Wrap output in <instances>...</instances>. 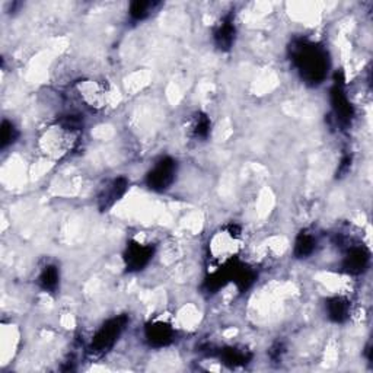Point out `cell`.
I'll use <instances>...</instances> for the list:
<instances>
[{
	"mask_svg": "<svg viewBox=\"0 0 373 373\" xmlns=\"http://www.w3.org/2000/svg\"><path fill=\"white\" fill-rule=\"evenodd\" d=\"M190 132L194 139L206 140L211 132V121L209 115L204 113H195L190 124Z\"/></svg>",
	"mask_w": 373,
	"mask_h": 373,
	"instance_id": "cell-17",
	"label": "cell"
},
{
	"mask_svg": "<svg viewBox=\"0 0 373 373\" xmlns=\"http://www.w3.org/2000/svg\"><path fill=\"white\" fill-rule=\"evenodd\" d=\"M176 172L178 164L174 157H161L146 174V185L155 192H164L174 184Z\"/></svg>",
	"mask_w": 373,
	"mask_h": 373,
	"instance_id": "cell-4",
	"label": "cell"
},
{
	"mask_svg": "<svg viewBox=\"0 0 373 373\" xmlns=\"http://www.w3.org/2000/svg\"><path fill=\"white\" fill-rule=\"evenodd\" d=\"M255 279H257V276H255V272L253 269L245 267V265L235 262L232 280L230 281L235 283V286L238 288L239 292H246L248 289H250L254 284Z\"/></svg>",
	"mask_w": 373,
	"mask_h": 373,
	"instance_id": "cell-15",
	"label": "cell"
},
{
	"mask_svg": "<svg viewBox=\"0 0 373 373\" xmlns=\"http://www.w3.org/2000/svg\"><path fill=\"white\" fill-rule=\"evenodd\" d=\"M283 353H284V346L281 343H276L273 346V349L270 350V358L276 362L281 360V356H283Z\"/></svg>",
	"mask_w": 373,
	"mask_h": 373,
	"instance_id": "cell-20",
	"label": "cell"
},
{
	"mask_svg": "<svg viewBox=\"0 0 373 373\" xmlns=\"http://www.w3.org/2000/svg\"><path fill=\"white\" fill-rule=\"evenodd\" d=\"M316 238L308 232V230H302V232L296 237L293 254L296 258H308L311 257L316 250Z\"/></svg>",
	"mask_w": 373,
	"mask_h": 373,
	"instance_id": "cell-14",
	"label": "cell"
},
{
	"mask_svg": "<svg viewBox=\"0 0 373 373\" xmlns=\"http://www.w3.org/2000/svg\"><path fill=\"white\" fill-rule=\"evenodd\" d=\"M38 286L48 293L56 292L59 289V283H60V272L56 267V265H45L43 272L38 276Z\"/></svg>",
	"mask_w": 373,
	"mask_h": 373,
	"instance_id": "cell-16",
	"label": "cell"
},
{
	"mask_svg": "<svg viewBox=\"0 0 373 373\" xmlns=\"http://www.w3.org/2000/svg\"><path fill=\"white\" fill-rule=\"evenodd\" d=\"M325 311L328 318L335 324H344L350 318V304L346 297L334 296L327 300Z\"/></svg>",
	"mask_w": 373,
	"mask_h": 373,
	"instance_id": "cell-12",
	"label": "cell"
},
{
	"mask_svg": "<svg viewBox=\"0 0 373 373\" xmlns=\"http://www.w3.org/2000/svg\"><path fill=\"white\" fill-rule=\"evenodd\" d=\"M370 264V253L363 245H349L347 253L343 258V270L347 274L359 276L363 274Z\"/></svg>",
	"mask_w": 373,
	"mask_h": 373,
	"instance_id": "cell-8",
	"label": "cell"
},
{
	"mask_svg": "<svg viewBox=\"0 0 373 373\" xmlns=\"http://www.w3.org/2000/svg\"><path fill=\"white\" fill-rule=\"evenodd\" d=\"M253 354L244 347L230 346L220 350V360L229 367H239L245 366L251 362Z\"/></svg>",
	"mask_w": 373,
	"mask_h": 373,
	"instance_id": "cell-13",
	"label": "cell"
},
{
	"mask_svg": "<svg viewBox=\"0 0 373 373\" xmlns=\"http://www.w3.org/2000/svg\"><path fill=\"white\" fill-rule=\"evenodd\" d=\"M237 38V27H235V17L232 13L223 16L220 22L218 24L215 32H213V40L219 50L229 51L234 47Z\"/></svg>",
	"mask_w": 373,
	"mask_h": 373,
	"instance_id": "cell-10",
	"label": "cell"
},
{
	"mask_svg": "<svg viewBox=\"0 0 373 373\" xmlns=\"http://www.w3.org/2000/svg\"><path fill=\"white\" fill-rule=\"evenodd\" d=\"M350 167H351V156L347 155V156H344V157L342 159V164H340V167H339V171H337V175H339V174H340V176L346 175V174L349 172Z\"/></svg>",
	"mask_w": 373,
	"mask_h": 373,
	"instance_id": "cell-21",
	"label": "cell"
},
{
	"mask_svg": "<svg viewBox=\"0 0 373 373\" xmlns=\"http://www.w3.org/2000/svg\"><path fill=\"white\" fill-rule=\"evenodd\" d=\"M241 226L229 223L211 237L209 242V257L215 267L230 264L237 260L241 244Z\"/></svg>",
	"mask_w": 373,
	"mask_h": 373,
	"instance_id": "cell-2",
	"label": "cell"
},
{
	"mask_svg": "<svg viewBox=\"0 0 373 373\" xmlns=\"http://www.w3.org/2000/svg\"><path fill=\"white\" fill-rule=\"evenodd\" d=\"M79 94L80 98L87 104V106H91V108H102L106 99V94H108V87L104 83L90 80L80 83Z\"/></svg>",
	"mask_w": 373,
	"mask_h": 373,
	"instance_id": "cell-11",
	"label": "cell"
},
{
	"mask_svg": "<svg viewBox=\"0 0 373 373\" xmlns=\"http://www.w3.org/2000/svg\"><path fill=\"white\" fill-rule=\"evenodd\" d=\"M129 180L126 176H118V178L111 180L108 184L101 190L98 194V207L101 211L110 210L117 202L121 200L124 194L129 190Z\"/></svg>",
	"mask_w": 373,
	"mask_h": 373,
	"instance_id": "cell-9",
	"label": "cell"
},
{
	"mask_svg": "<svg viewBox=\"0 0 373 373\" xmlns=\"http://www.w3.org/2000/svg\"><path fill=\"white\" fill-rule=\"evenodd\" d=\"M159 3L156 2H143V0H136L130 5L129 9V15L133 21L139 22V21H145L146 17L150 16V13L155 10V8Z\"/></svg>",
	"mask_w": 373,
	"mask_h": 373,
	"instance_id": "cell-18",
	"label": "cell"
},
{
	"mask_svg": "<svg viewBox=\"0 0 373 373\" xmlns=\"http://www.w3.org/2000/svg\"><path fill=\"white\" fill-rule=\"evenodd\" d=\"M153 255H155V246L152 244H143L133 239L127 244L122 260L129 273H137L148 267Z\"/></svg>",
	"mask_w": 373,
	"mask_h": 373,
	"instance_id": "cell-5",
	"label": "cell"
},
{
	"mask_svg": "<svg viewBox=\"0 0 373 373\" xmlns=\"http://www.w3.org/2000/svg\"><path fill=\"white\" fill-rule=\"evenodd\" d=\"M127 323L129 318L126 315L111 318L106 323H104L99 327V330L95 332L94 339L90 344V349H87L90 356L94 359H101L106 353H110L117 344L122 331L126 330Z\"/></svg>",
	"mask_w": 373,
	"mask_h": 373,
	"instance_id": "cell-3",
	"label": "cell"
},
{
	"mask_svg": "<svg viewBox=\"0 0 373 373\" xmlns=\"http://www.w3.org/2000/svg\"><path fill=\"white\" fill-rule=\"evenodd\" d=\"M145 339L150 347H168L175 340V330L169 323L164 321V319H155V321L146 325Z\"/></svg>",
	"mask_w": 373,
	"mask_h": 373,
	"instance_id": "cell-7",
	"label": "cell"
},
{
	"mask_svg": "<svg viewBox=\"0 0 373 373\" xmlns=\"http://www.w3.org/2000/svg\"><path fill=\"white\" fill-rule=\"evenodd\" d=\"M17 136H20V132L15 127V124L3 120L2 122V137H0V149L5 150L10 145H13L17 140Z\"/></svg>",
	"mask_w": 373,
	"mask_h": 373,
	"instance_id": "cell-19",
	"label": "cell"
},
{
	"mask_svg": "<svg viewBox=\"0 0 373 373\" xmlns=\"http://www.w3.org/2000/svg\"><path fill=\"white\" fill-rule=\"evenodd\" d=\"M290 60L299 76L311 86L321 85L328 73L330 59L327 50L308 40H296L290 45Z\"/></svg>",
	"mask_w": 373,
	"mask_h": 373,
	"instance_id": "cell-1",
	"label": "cell"
},
{
	"mask_svg": "<svg viewBox=\"0 0 373 373\" xmlns=\"http://www.w3.org/2000/svg\"><path fill=\"white\" fill-rule=\"evenodd\" d=\"M330 101L337 124H340L342 127H349L354 117V108L346 95L342 82H335L334 86L331 87Z\"/></svg>",
	"mask_w": 373,
	"mask_h": 373,
	"instance_id": "cell-6",
	"label": "cell"
}]
</instances>
